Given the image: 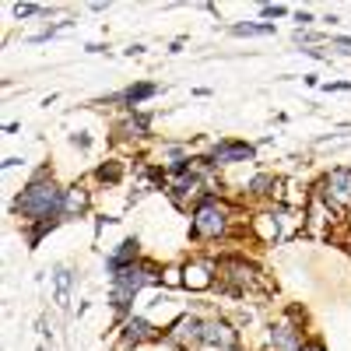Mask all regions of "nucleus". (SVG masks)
I'll return each mask as SVG.
<instances>
[{
	"label": "nucleus",
	"instance_id": "1",
	"mask_svg": "<svg viewBox=\"0 0 351 351\" xmlns=\"http://www.w3.org/2000/svg\"><path fill=\"white\" fill-rule=\"evenodd\" d=\"M14 211L28 221H49V218H60L64 211V190L56 186L53 180H32L21 197L14 200Z\"/></svg>",
	"mask_w": 351,
	"mask_h": 351
},
{
	"label": "nucleus",
	"instance_id": "2",
	"mask_svg": "<svg viewBox=\"0 0 351 351\" xmlns=\"http://www.w3.org/2000/svg\"><path fill=\"white\" fill-rule=\"evenodd\" d=\"M148 281H158L155 274V263H141V267H123V271H116L112 274V306L116 309H127L130 299L141 291V285H148Z\"/></svg>",
	"mask_w": 351,
	"mask_h": 351
},
{
	"label": "nucleus",
	"instance_id": "3",
	"mask_svg": "<svg viewBox=\"0 0 351 351\" xmlns=\"http://www.w3.org/2000/svg\"><path fill=\"white\" fill-rule=\"evenodd\" d=\"M225 225H228V218H225V208L215 200V197H208L200 204V208L193 211V221H190V232H193V239H218L221 232H225Z\"/></svg>",
	"mask_w": 351,
	"mask_h": 351
},
{
	"label": "nucleus",
	"instance_id": "4",
	"mask_svg": "<svg viewBox=\"0 0 351 351\" xmlns=\"http://www.w3.org/2000/svg\"><path fill=\"white\" fill-rule=\"evenodd\" d=\"M319 197H324L330 208H341V204H351V169H330L327 180L316 186Z\"/></svg>",
	"mask_w": 351,
	"mask_h": 351
},
{
	"label": "nucleus",
	"instance_id": "5",
	"mask_svg": "<svg viewBox=\"0 0 351 351\" xmlns=\"http://www.w3.org/2000/svg\"><path fill=\"white\" fill-rule=\"evenodd\" d=\"M169 341L180 344V348H193V344L204 341V324H200L197 316H180L172 324V330H169Z\"/></svg>",
	"mask_w": 351,
	"mask_h": 351
},
{
	"label": "nucleus",
	"instance_id": "6",
	"mask_svg": "<svg viewBox=\"0 0 351 351\" xmlns=\"http://www.w3.org/2000/svg\"><path fill=\"white\" fill-rule=\"evenodd\" d=\"M228 162H253V148L243 141H221L211 152V165H228Z\"/></svg>",
	"mask_w": 351,
	"mask_h": 351
},
{
	"label": "nucleus",
	"instance_id": "7",
	"mask_svg": "<svg viewBox=\"0 0 351 351\" xmlns=\"http://www.w3.org/2000/svg\"><path fill=\"white\" fill-rule=\"evenodd\" d=\"M204 341H208V344H218L221 351L225 348H236V330H232L228 324H225V319H211V324H204Z\"/></svg>",
	"mask_w": 351,
	"mask_h": 351
},
{
	"label": "nucleus",
	"instance_id": "8",
	"mask_svg": "<svg viewBox=\"0 0 351 351\" xmlns=\"http://www.w3.org/2000/svg\"><path fill=\"white\" fill-rule=\"evenodd\" d=\"M134 260H137V239H123V243H120V250H116V253L109 256V271L116 274V271L130 267Z\"/></svg>",
	"mask_w": 351,
	"mask_h": 351
},
{
	"label": "nucleus",
	"instance_id": "9",
	"mask_svg": "<svg viewBox=\"0 0 351 351\" xmlns=\"http://www.w3.org/2000/svg\"><path fill=\"white\" fill-rule=\"evenodd\" d=\"M84 211H88V190H81V186L67 190V193H64V211H60V218H74V215H84Z\"/></svg>",
	"mask_w": 351,
	"mask_h": 351
},
{
	"label": "nucleus",
	"instance_id": "10",
	"mask_svg": "<svg viewBox=\"0 0 351 351\" xmlns=\"http://www.w3.org/2000/svg\"><path fill=\"white\" fill-rule=\"evenodd\" d=\"M271 344H274V351H302L299 330H291L288 324H281V327L271 334Z\"/></svg>",
	"mask_w": 351,
	"mask_h": 351
},
{
	"label": "nucleus",
	"instance_id": "11",
	"mask_svg": "<svg viewBox=\"0 0 351 351\" xmlns=\"http://www.w3.org/2000/svg\"><path fill=\"white\" fill-rule=\"evenodd\" d=\"M183 285L186 288H208L211 285V263H186V271H183Z\"/></svg>",
	"mask_w": 351,
	"mask_h": 351
},
{
	"label": "nucleus",
	"instance_id": "12",
	"mask_svg": "<svg viewBox=\"0 0 351 351\" xmlns=\"http://www.w3.org/2000/svg\"><path fill=\"white\" fill-rule=\"evenodd\" d=\"M253 228H256V236H260L263 243H274V239H278V221H274L271 215H256V218H253Z\"/></svg>",
	"mask_w": 351,
	"mask_h": 351
},
{
	"label": "nucleus",
	"instance_id": "13",
	"mask_svg": "<svg viewBox=\"0 0 351 351\" xmlns=\"http://www.w3.org/2000/svg\"><path fill=\"white\" fill-rule=\"evenodd\" d=\"M155 92H158L155 84H137V88H130V92L123 95V102H127V106H141L144 99H152Z\"/></svg>",
	"mask_w": 351,
	"mask_h": 351
},
{
	"label": "nucleus",
	"instance_id": "14",
	"mask_svg": "<svg viewBox=\"0 0 351 351\" xmlns=\"http://www.w3.org/2000/svg\"><path fill=\"white\" fill-rule=\"evenodd\" d=\"M148 330H152V327H148V324H144V319H130V324L123 327V334H127V337H130L134 344H141L144 337H152Z\"/></svg>",
	"mask_w": 351,
	"mask_h": 351
},
{
	"label": "nucleus",
	"instance_id": "15",
	"mask_svg": "<svg viewBox=\"0 0 351 351\" xmlns=\"http://www.w3.org/2000/svg\"><path fill=\"white\" fill-rule=\"evenodd\" d=\"M67 288H71V271L60 267L56 271V302H67Z\"/></svg>",
	"mask_w": 351,
	"mask_h": 351
},
{
	"label": "nucleus",
	"instance_id": "16",
	"mask_svg": "<svg viewBox=\"0 0 351 351\" xmlns=\"http://www.w3.org/2000/svg\"><path fill=\"white\" fill-rule=\"evenodd\" d=\"M232 32H236V36H271L274 25H236Z\"/></svg>",
	"mask_w": 351,
	"mask_h": 351
},
{
	"label": "nucleus",
	"instance_id": "17",
	"mask_svg": "<svg viewBox=\"0 0 351 351\" xmlns=\"http://www.w3.org/2000/svg\"><path fill=\"white\" fill-rule=\"evenodd\" d=\"M250 190L253 193H271L274 190V180H271V176H256V180L250 183Z\"/></svg>",
	"mask_w": 351,
	"mask_h": 351
},
{
	"label": "nucleus",
	"instance_id": "18",
	"mask_svg": "<svg viewBox=\"0 0 351 351\" xmlns=\"http://www.w3.org/2000/svg\"><path fill=\"white\" fill-rule=\"evenodd\" d=\"M120 172H123V169L116 165V162H112V165H102V169H99V180H109V183H116V180H120Z\"/></svg>",
	"mask_w": 351,
	"mask_h": 351
},
{
	"label": "nucleus",
	"instance_id": "19",
	"mask_svg": "<svg viewBox=\"0 0 351 351\" xmlns=\"http://www.w3.org/2000/svg\"><path fill=\"white\" fill-rule=\"evenodd\" d=\"M39 11H43V8H36V4H18V8H14V14H18V18H28V14H39Z\"/></svg>",
	"mask_w": 351,
	"mask_h": 351
},
{
	"label": "nucleus",
	"instance_id": "20",
	"mask_svg": "<svg viewBox=\"0 0 351 351\" xmlns=\"http://www.w3.org/2000/svg\"><path fill=\"white\" fill-rule=\"evenodd\" d=\"M302 351H327L324 341H302Z\"/></svg>",
	"mask_w": 351,
	"mask_h": 351
},
{
	"label": "nucleus",
	"instance_id": "21",
	"mask_svg": "<svg viewBox=\"0 0 351 351\" xmlns=\"http://www.w3.org/2000/svg\"><path fill=\"white\" fill-rule=\"evenodd\" d=\"M180 274H183V271L172 267V271H165V281H169V285H180Z\"/></svg>",
	"mask_w": 351,
	"mask_h": 351
},
{
	"label": "nucleus",
	"instance_id": "22",
	"mask_svg": "<svg viewBox=\"0 0 351 351\" xmlns=\"http://www.w3.org/2000/svg\"><path fill=\"white\" fill-rule=\"evenodd\" d=\"M263 14H267V18H281V14H285V8H263Z\"/></svg>",
	"mask_w": 351,
	"mask_h": 351
},
{
	"label": "nucleus",
	"instance_id": "23",
	"mask_svg": "<svg viewBox=\"0 0 351 351\" xmlns=\"http://www.w3.org/2000/svg\"><path fill=\"white\" fill-rule=\"evenodd\" d=\"M334 43H337L341 49H348V53H351V39H334Z\"/></svg>",
	"mask_w": 351,
	"mask_h": 351
},
{
	"label": "nucleus",
	"instance_id": "24",
	"mask_svg": "<svg viewBox=\"0 0 351 351\" xmlns=\"http://www.w3.org/2000/svg\"><path fill=\"white\" fill-rule=\"evenodd\" d=\"M225 351H236V348H225Z\"/></svg>",
	"mask_w": 351,
	"mask_h": 351
}]
</instances>
